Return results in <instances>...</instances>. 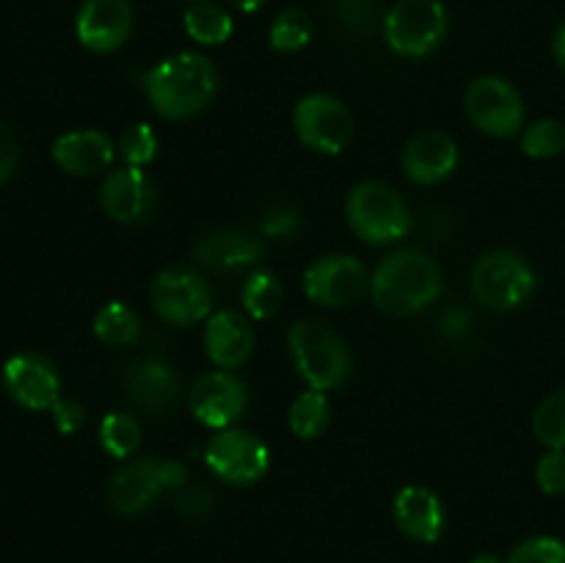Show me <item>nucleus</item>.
I'll use <instances>...</instances> for the list:
<instances>
[{"label":"nucleus","instance_id":"obj_1","mask_svg":"<svg viewBox=\"0 0 565 563\" xmlns=\"http://www.w3.org/2000/svg\"><path fill=\"white\" fill-rule=\"evenodd\" d=\"M218 72L202 53H177L149 70L143 92L163 119L182 121L202 114L215 97Z\"/></svg>","mask_w":565,"mask_h":563},{"label":"nucleus","instance_id":"obj_2","mask_svg":"<svg viewBox=\"0 0 565 563\" xmlns=\"http://www.w3.org/2000/svg\"><path fill=\"white\" fill-rule=\"evenodd\" d=\"M370 290H373V301L379 304L381 312L408 318V315L423 312L439 298L441 274L425 252L403 248V252L381 259L373 282H370Z\"/></svg>","mask_w":565,"mask_h":563},{"label":"nucleus","instance_id":"obj_3","mask_svg":"<svg viewBox=\"0 0 565 563\" xmlns=\"http://www.w3.org/2000/svg\"><path fill=\"white\" fill-rule=\"evenodd\" d=\"M287 342H290L292 364L309 390L329 392L345 384L351 373V351L331 326L320 320H298L290 326Z\"/></svg>","mask_w":565,"mask_h":563},{"label":"nucleus","instance_id":"obj_4","mask_svg":"<svg viewBox=\"0 0 565 563\" xmlns=\"http://www.w3.org/2000/svg\"><path fill=\"white\" fill-rule=\"evenodd\" d=\"M345 215L359 241L370 243V246L395 243L401 237H406L408 230H412L408 204L386 182H359L348 193Z\"/></svg>","mask_w":565,"mask_h":563},{"label":"nucleus","instance_id":"obj_5","mask_svg":"<svg viewBox=\"0 0 565 563\" xmlns=\"http://www.w3.org/2000/svg\"><path fill=\"white\" fill-rule=\"evenodd\" d=\"M188 467L174 458H136L127 461L108 484V502L125 517H138L160 500L166 489H182Z\"/></svg>","mask_w":565,"mask_h":563},{"label":"nucleus","instance_id":"obj_6","mask_svg":"<svg viewBox=\"0 0 565 563\" xmlns=\"http://www.w3.org/2000/svg\"><path fill=\"white\" fill-rule=\"evenodd\" d=\"M447 9L441 0H401L384 20L386 44L403 59H425L447 36Z\"/></svg>","mask_w":565,"mask_h":563},{"label":"nucleus","instance_id":"obj_7","mask_svg":"<svg viewBox=\"0 0 565 563\" xmlns=\"http://www.w3.org/2000/svg\"><path fill=\"white\" fill-rule=\"evenodd\" d=\"M535 290V270L513 252H489L472 268V293L486 309L511 312Z\"/></svg>","mask_w":565,"mask_h":563},{"label":"nucleus","instance_id":"obj_8","mask_svg":"<svg viewBox=\"0 0 565 563\" xmlns=\"http://www.w3.org/2000/svg\"><path fill=\"white\" fill-rule=\"evenodd\" d=\"M292 127L303 147L320 155H340L351 144V110L331 94H309L292 110Z\"/></svg>","mask_w":565,"mask_h":563},{"label":"nucleus","instance_id":"obj_9","mask_svg":"<svg viewBox=\"0 0 565 563\" xmlns=\"http://www.w3.org/2000/svg\"><path fill=\"white\" fill-rule=\"evenodd\" d=\"M204 461L230 486H254L265 478L270 453L248 431H218L204 447Z\"/></svg>","mask_w":565,"mask_h":563},{"label":"nucleus","instance_id":"obj_10","mask_svg":"<svg viewBox=\"0 0 565 563\" xmlns=\"http://www.w3.org/2000/svg\"><path fill=\"white\" fill-rule=\"evenodd\" d=\"M467 114L478 130L494 138H511L524 125L522 94L505 77H478L467 88Z\"/></svg>","mask_w":565,"mask_h":563},{"label":"nucleus","instance_id":"obj_11","mask_svg":"<svg viewBox=\"0 0 565 563\" xmlns=\"http://www.w3.org/2000/svg\"><path fill=\"white\" fill-rule=\"evenodd\" d=\"M152 307L166 323L193 326L207 318L213 296L196 270L166 268L152 282Z\"/></svg>","mask_w":565,"mask_h":563},{"label":"nucleus","instance_id":"obj_12","mask_svg":"<svg viewBox=\"0 0 565 563\" xmlns=\"http://www.w3.org/2000/svg\"><path fill=\"white\" fill-rule=\"evenodd\" d=\"M367 268L351 254H331L315 259L303 274V293L320 307H351L367 287Z\"/></svg>","mask_w":565,"mask_h":563},{"label":"nucleus","instance_id":"obj_13","mask_svg":"<svg viewBox=\"0 0 565 563\" xmlns=\"http://www.w3.org/2000/svg\"><path fill=\"white\" fill-rule=\"evenodd\" d=\"M3 390L28 412H50L61 401V379L42 353H14L3 364Z\"/></svg>","mask_w":565,"mask_h":563},{"label":"nucleus","instance_id":"obj_14","mask_svg":"<svg viewBox=\"0 0 565 563\" xmlns=\"http://www.w3.org/2000/svg\"><path fill=\"white\" fill-rule=\"evenodd\" d=\"M188 403H191V412L199 423L224 431L235 425L246 412V384L226 370H213V373H204L202 379H196Z\"/></svg>","mask_w":565,"mask_h":563},{"label":"nucleus","instance_id":"obj_15","mask_svg":"<svg viewBox=\"0 0 565 563\" xmlns=\"http://www.w3.org/2000/svg\"><path fill=\"white\" fill-rule=\"evenodd\" d=\"M75 31L92 53H116L132 33L130 0H83Z\"/></svg>","mask_w":565,"mask_h":563},{"label":"nucleus","instance_id":"obj_16","mask_svg":"<svg viewBox=\"0 0 565 563\" xmlns=\"http://www.w3.org/2000/svg\"><path fill=\"white\" fill-rule=\"evenodd\" d=\"M125 386L130 401L147 414H166L180 395L174 368L158 357H138L127 364Z\"/></svg>","mask_w":565,"mask_h":563},{"label":"nucleus","instance_id":"obj_17","mask_svg":"<svg viewBox=\"0 0 565 563\" xmlns=\"http://www.w3.org/2000/svg\"><path fill=\"white\" fill-rule=\"evenodd\" d=\"M99 202H103L105 213L119 224H138L152 213L154 188L143 169L127 166V169L108 174V180L99 188Z\"/></svg>","mask_w":565,"mask_h":563},{"label":"nucleus","instance_id":"obj_18","mask_svg":"<svg viewBox=\"0 0 565 563\" xmlns=\"http://www.w3.org/2000/svg\"><path fill=\"white\" fill-rule=\"evenodd\" d=\"M458 166V147L447 132L425 130L403 149V171L417 185L445 182Z\"/></svg>","mask_w":565,"mask_h":563},{"label":"nucleus","instance_id":"obj_19","mask_svg":"<svg viewBox=\"0 0 565 563\" xmlns=\"http://www.w3.org/2000/svg\"><path fill=\"white\" fill-rule=\"evenodd\" d=\"M395 524L406 539L417 544H434L445 533V506L439 497L425 486H403L395 497Z\"/></svg>","mask_w":565,"mask_h":563},{"label":"nucleus","instance_id":"obj_20","mask_svg":"<svg viewBox=\"0 0 565 563\" xmlns=\"http://www.w3.org/2000/svg\"><path fill=\"white\" fill-rule=\"evenodd\" d=\"M204 348L215 368L235 370L246 364L254 353V329L237 312L221 309L210 315L207 329H204Z\"/></svg>","mask_w":565,"mask_h":563},{"label":"nucleus","instance_id":"obj_21","mask_svg":"<svg viewBox=\"0 0 565 563\" xmlns=\"http://www.w3.org/2000/svg\"><path fill=\"white\" fill-rule=\"evenodd\" d=\"M114 141L99 130L64 132L53 144V160L72 177H94L114 163Z\"/></svg>","mask_w":565,"mask_h":563},{"label":"nucleus","instance_id":"obj_22","mask_svg":"<svg viewBox=\"0 0 565 563\" xmlns=\"http://www.w3.org/2000/svg\"><path fill=\"white\" fill-rule=\"evenodd\" d=\"M265 246L257 235L243 230H218L204 235L196 243V259L204 268L221 270V274H232V270L248 268L263 257Z\"/></svg>","mask_w":565,"mask_h":563},{"label":"nucleus","instance_id":"obj_23","mask_svg":"<svg viewBox=\"0 0 565 563\" xmlns=\"http://www.w3.org/2000/svg\"><path fill=\"white\" fill-rule=\"evenodd\" d=\"M94 334L105 346H132L141 337V318L125 301H110L94 318Z\"/></svg>","mask_w":565,"mask_h":563},{"label":"nucleus","instance_id":"obj_24","mask_svg":"<svg viewBox=\"0 0 565 563\" xmlns=\"http://www.w3.org/2000/svg\"><path fill=\"white\" fill-rule=\"evenodd\" d=\"M331 423V403L326 392L307 390L292 401L290 428L298 439H318L326 434Z\"/></svg>","mask_w":565,"mask_h":563},{"label":"nucleus","instance_id":"obj_25","mask_svg":"<svg viewBox=\"0 0 565 563\" xmlns=\"http://www.w3.org/2000/svg\"><path fill=\"white\" fill-rule=\"evenodd\" d=\"M241 301L243 309L254 320H268L285 304V287H281V282L270 270H254L246 279V285H243Z\"/></svg>","mask_w":565,"mask_h":563},{"label":"nucleus","instance_id":"obj_26","mask_svg":"<svg viewBox=\"0 0 565 563\" xmlns=\"http://www.w3.org/2000/svg\"><path fill=\"white\" fill-rule=\"evenodd\" d=\"M182 25L191 39L199 44H224L232 36V17L224 9L210 3H196L185 11Z\"/></svg>","mask_w":565,"mask_h":563},{"label":"nucleus","instance_id":"obj_27","mask_svg":"<svg viewBox=\"0 0 565 563\" xmlns=\"http://www.w3.org/2000/svg\"><path fill=\"white\" fill-rule=\"evenodd\" d=\"M99 445L114 458H130L141 445V428H138L136 417L125 412L105 414L99 423Z\"/></svg>","mask_w":565,"mask_h":563},{"label":"nucleus","instance_id":"obj_28","mask_svg":"<svg viewBox=\"0 0 565 563\" xmlns=\"http://www.w3.org/2000/svg\"><path fill=\"white\" fill-rule=\"evenodd\" d=\"M312 39V20L301 9H285L274 20L268 33V42L276 53H298Z\"/></svg>","mask_w":565,"mask_h":563},{"label":"nucleus","instance_id":"obj_29","mask_svg":"<svg viewBox=\"0 0 565 563\" xmlns=\"http://www.w3.org/2000/svg\"><path fill=\"white\" fill-rule=\"evenodd\" d=\"M535 436L550 450H565V390L546 397L533 417Z\"/></svg>","mask_w":565,"mask_h":563},{"label":"nucleus","instance_id":"obj_30","mask_svg":"<svg viewBox=\"0 0 565 563\" xmlns=\"http://www.w3.org/2000/svg\"><path fill=\"white\" fill-rule=\"evenodd\" d=\"M522 149L530 158H557L565 149V125L557 119H541L527 127L522 138Z\"/></svg>","mask_w":565,"mask_h":563},{"label":"nucleus","instance_id":"obj_31","mask_svg":"<svg viewBox=\"0 0 565 563\" xmlns=\"http://www.w3.org/2000/svg\"><path fill=\"white\" fill-rule=\"evenodd\" d=\"M505 563H565V541L555 535H533L513 546Z\"/></svg>","mask_w":565,"mask_h":563},{"label":"nucleus","instance_id":"obj_32","mask_svg":"<svg viewBox=\"0 0 565 563\" xmlns=\"http://www.w3.org/2000/svg\"><path fill=\"white\" fill-rule=\"evenodd\" d=\"M119 149L121 158L127 160V166L141 169V166H147L149 160L154 158V152H158V136H154L152 127L141 121V125H132L121 132Z\"/></svg>","mask_w":565,"mask_h":563},{"label":"nucleus","instance_id":"obj_33","mask_svg":"<svg viewBox=\"0 0 565 563\" xmlns=\"http://www.w3.org/2000/svg\"><path fill=\"white\" fill-rule=\"evenodd\" d=\"M535 480H539L544 495H563L565 491V450H550L535 467Z\"/></svg>","mask_w":565,"mask_h":563},{"label":"nucleus","instance_id":"obj_34","mask_svg":"<svg viewBox=\"0 0 565 563\" xmlns=\"http://www.w3.org/2000/svg\"><path fill=\"white\" fill-rule=\"evenodd\" d=\"M50 412H53L55 428H58V434L64 436L77 434V431L83 428V423H86V408H83L77 401H66V397H61Z\"/></svg>","mask_w":565,"mask_h":563},{"label":"nucleus","instance_id":"obj_35","mask_svg":"<svg viewBox=\"0 0 565 563\" xmlns=\"http://www.w3.org/2000/svg\"><path fill=\"white\" fill-rule=\"evenodd\" d=\"M20 163V141H17L14 130L0 121V185L11 180Z\"/></svg>","mask_w":565,"mask_h":563},{"label":"nucleus","instance_id":"obj_36","mask_svg":"<svg viewBox=\"0 0 565 563\" xmlns=\"http://www.w3.org/2000/svg\"><path fill=\"white\" fill-rule=\"evenodd\" d=\"M375 14L373 0H340V17L348 28L353 31H362L370 25Z\"/></svg>","mask_w":565,"mask_h":563},{"label":"nucleus","instance_id":"obj_37","mask_svg":"<svg viewBox=\"0 0 565 563\" xmlns=\"http://www.w3.org/2000/svg\"><path fill=\"white\" fill-rule=\"evenodd\" d=\"M174 502L182 513H188V517H204V513L213 508V495H210L207 489H202V486H196V489L180 491Z\"/></svg>","mask_w":565,"mask_h":563},{"label":"nucleus","instance_id":"obj_38","mask_svg":"<svg viewBox=\"0 0 565 563\" xmlns=\"http://www.w3.org/2000/svg\"><path fill=\"white\" fill-rule=\"evenodd\" d=\"M298 224H301V219H298L296 210H274V213H268L263 219V232L268 237H285L292 235L298 230Z\"/></svg>","mask_w":565,"mask_h":563},{"label":"nucleus","instance_id":"obj_39","mask_svg":"<svg viewBox=\"0 0 565 563\" xmlns=\"http://www.w3.org/2000/svg\"><path fill=\"white\" fill-rule=\"evenodd\" d=\"M469 320L472 318H469L467 309L452 307L441 315V331H445V334H461V331H467Z\"/></svg>","mask_w":565,"mask_h":563},{"label":"nucleus","instance_id":"obj_40","mask_svg":"<svg viewBox=\"0 0 565 563\" xmlns=\"http://www.w3.org/2000/svg\"><path fill=\"white\" fill-rule=\"evenodd\" d=\"M552 50H555V61H557V66H561V70L565 72V22H563L561 28H557L555 42H552Z\"/></svg>","mask_w":565,"mask_h":563},{"label":"nucleus","instance_id":"obj_41","mask_svg":"<svg viewBox=\"0 0 565 563\" xmlns=\"http://www.w3.org/2000/svg\"><path fill=\"white\" fill-rule=\"evenodd\" d=\"M230 3L235 6V9H241L243 14H254V11L263 9V6L268 3V0H230Z\"/></svg>","mask_w":565,"mask_h":563},{"label":"nucleus","instance_id":"obj_42","mask_svg":"<svg viewBox=\"0 0 565 563\" xmlns=\"http://www.w3.org/2000/svg\"><path fill=\"white\" fill-rule=\"evenodd\" d=\"M472 563H505V561H500V557L491 555V552H483V555L472 557Z\"/></svg>","mask_w":565,"mask_h":563}]
</instances>
